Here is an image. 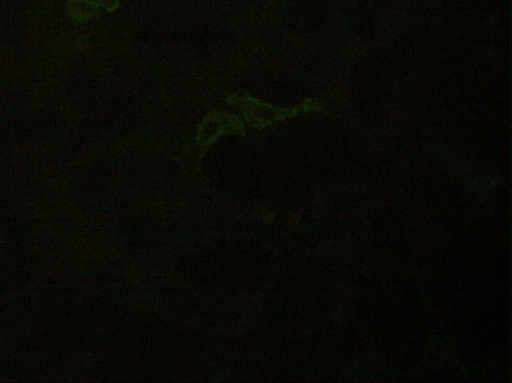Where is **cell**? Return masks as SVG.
<instances>
[{"label":"cell","mask_w":512,"mask_h":383,"mask_svg":"<svg viewBox=\"0 0 512 383\" xmlns=\"http://www.w3.org/2000/svg\"><path fill=\"white\" fill-rule=\"evenodd\" d=\"M92 5L100 8L103 7L109 11H113L118 6V0H86Z\"/></svg>","instance_id":"obj_2"},{"label":"cell","mask_w":512,"mask_h":383,"mask_svg":"<svg viewBox=\"0 0 512 383\" xmlns=\"http://www.w3.org/2000/svg\"><path fill=\"white\" fill-rule=\"evenodd\" d=\"M99 8L86 0H67V14L73 21L83 22L98 14Z\"/></svg>","instance_id":"obj_1"}]
</instances>
